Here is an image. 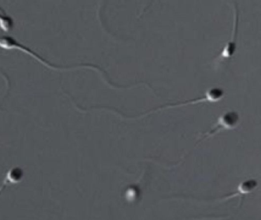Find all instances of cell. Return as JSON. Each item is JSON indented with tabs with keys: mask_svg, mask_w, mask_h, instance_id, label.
Returning a JSON list of instances; mask_svg holds the SVG:
<instances>
[{
	"mask_svg": "<svg viewBox=\"0 0 261 220\" xmlns=\"http://www.w3.org/2000/svg\"><path fill=\"white\" fill-rule=\"evenodd\" d=\"M234 9V20H233L232 32L231 38L227 41L226 44L222 48L219 56L216 57V61H220L223 58H229L234 55L237 50L238 34H239V9L237 2L232 1Z\"/></svg>",
	"mask_w": 261,
	"mask_h": 220,
	"instance_id": "obj_1",
	"label": "cell"
},
{
	"mask_svg": "<svg viewBox=\"0 0 261 220\" xmlns=\"http://www.w3.org/2000/svg\"><path fill=\"white\" fill-rule=\"evenodd\" d=\"M239 120H240V117L238 112L234 110L227 111L219 116L216 124L213 126L210 132L205 134V136L208 137L214 135L219 131L224 130V129H234L239 124Z\"/></svg>",
	"mask_w": 261,
	"mask_h": 220,
	"instance_id": "obj_2",
	"label": "cell"
},
{
	"mask_svg": "<svg viewBox=\"0 0 261 220\" xmlns=\"http://www.w3.org/2000/svg\"><path fill=\"white\" fill-rule=\"evenodd\" d=\"M0 46L3 47V48L6 49L15 48V47H16V48L20 49V50L23 51V52H27L28 54L32 55L34 58L38 60L40 62L43 63V64H45L47 67H52V68H57L55 65L50 64L48 61L44 60V58H41L38 54L35 53L32 49L29 48V47H26L24 44L18 42L16 39H15L13 37L10 36V35L0 34Z\"/></svg>",
	"mask_w": 261,
	"mask_h": 220,
	"instance_id": "obj_3",
	"label": "cell"
},
{
	"mask_svg": "<svg viewBox=\"0 0 261 220\" xmlns=\"http://www.w3.org/2000/svg\"><path fill=\"white\" fill-rule=\"evenodd\" d=\"M257 187H258V182L254 178L245 180L238 185L236 191L227 195L225 198L220 199V201H228V200L233 199L238 197L243 198L244 196H247V195L253 193L257 188Z\"/></svg>",
	"mask_w": 261,
	"mask_h": 220,
	"instance_id": "obj_4",
	"label": "cell"
},
{
	"mask_svg": "<svg viewBox=\"0 0 261 220\" xmlns=\"http://www.w3.org/2000/svg\"><path fill=\"white\" fill-rule=\"evenodd\" d=\"M23 177H24V172L20 167H13L9 169V172L6 174L3 186L0 188V193L5 188V186L9 184H17L22 180Z\"/></svg>",
	"mask_w": 261,
	"mask_h": 220,
	"instance_id": "obj_5",
	"label": "cell"
},
{
	"mask_svg": "<svg viewBox=\"0 0 261 220\" xmlns=\"http://www.w3.org/2000/svg\"><path fill=\"white\" fill-rule=\"evenodd\" d=\"M14 21L10 15L6 13L5 9L0 6V28L5 32H8L13 27Z\"/></svg>",
	"mask_w": 261,
	"mask_h": 220,
	"instance_id": "obj_6",
	"label": "cell"
}]
</instances>
